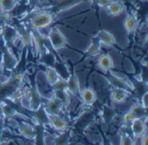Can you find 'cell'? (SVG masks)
I'll list each match as a JSON object with an SVG mask.
<instances>
[{
  "mask_svg": "<svg viewBox=\"0 0 148 145\" xmlns=\"http://www.w3.org/2000/svg\"><path fill=\"white\" fill-rule=\"evenodd\" d=\"M146 110L147 109H145L140 103H134L129 109V111L132 112L136 118H142L147 117Z\"/></svg>",
  "mask_w": 148,
  "mask_h": 145,
  "instance_id": "obj_16",
  "label": "cell"
},
{
  "mask_svg": "<svg viewBox=\"0 0 148 145\" xmlns=\"http://www.w3.org/2000/svg\"><path fill=\"white\" fill-rule=\"evenodd\" d=\"M70 133L69 130L58 133L56 135V145H69L70 143Z\"/></svg>",
  "mask_w": 148,
  "mask_h": 145,
  "instance_id": "obj_17",
  "label": "cell"
},
{
  "mask_svg": "<svg viewBox=\"0 0 148 145\" xmlns=\"http://www.w3.org/2000/svg\"><path fill=\"white\" fill-rule=\"evenodd\" d=\"M10 82V77H8L7 76L0 73V84L1 85H3V84H6Z\"/></svg>",
  "mask_w": 148,
  "mask_h": 145,
  "instance_id": "obj_31",
  "label": "cell"
},
{
  "mask_svg": "<svg viewBox=\"0 0 148 145\" xmlns=\"http://www.w3.org/2000/svg\"><path fill=\"white\" fill-rule=\"evenodd\" d=\"M21 106L26 110H29V111H31V105H30V99L27 97H23L20 101H19Z\"/></svg>",
  "mask_w": 148,
  "mask_h": 145,
  "instance_id": "obj_27",
  "label": "cell"
},
{
  "mask_svg": "<svg viewBox=\"0 0 148 145\" xmlns=\"http://www.w3.org/2000/svg\"><path fill=\"white\" fill-rule=\"evenodd\" d=\"M115 114V110L114 108L111 106H105L102 110V120L106 123L112 122Z\"/></svg>",
  "mask_w": 148,
  "mask_h": 145,
  "instance_id": "obj_20",
  "label": "cell"
},
{
  "mask_svg": "<svg viewBox=\"0 0 148 145\" xmlns=\"http://www.w3.org/2000/svg\"><path fill=\"white\" fill-rule=\"evenodd\" d=\"M29 1V3H30V4H32V5H36V4H37L39 2H40V0H28Z\"/></svg>",
  "mask_w": 148,
  "mask_h": 145,
  "instance_id": "obj_33",
  "label": "cell"
},
{
  "mask_svg": "<svg viewBox=\"0 0 148 145\" xmlns=\"http://www.w3.org/2000/svg\"><path fill=\"white\" fill-rule=\"evenodd\" d=\"M71 1H75V0H71Z\"/></svg>",
  "mask_w": 148,
  "mask_h": 145,
  "instance_id": "obj_35",
  "label": "cell"
},
{
  "mask_svg": "<svg viewBox=\"0 0 148 145\" xmlns=\"http://www.w3.org/2000/svg\"><path fill=\"white\" fill-rule=\"evenodd\" d=\"M66 80H67V90L73 95L78 96L81 91V85L78 77L75 75H71Z\"/></svg>",
  "mask_w": 148,
  "mask_h": 145,
  "instance_id": "obj_10",
  "label": "cell"
},
{
  "mask_svg": "<svg viewBox=\"0 0 148 145\" xmlns=\"http://www.w3.org/2000/svg\"><path fill=\"white\" fill-rule=\"evenodd\" d=\"M97 37H98V42L106 46H113L116 43L114 35L108 30H100L97 35Z\"/></svg>",
  "mask_w": 148,
  "mask_h": 145,
  "instance_id": "obj_11",
  "label": "cell"
},
{
  "mask_svg": "<svg viewBox=\"0 0 148 145\" xmlns=\"http://www.w3.org/2000/svg\"><path fill=\"white\" fill-rule=\"evenodd\" d=\"M53 90H67V80L64 78H59L53 85Z\"/></svg>",
  "mask_w": 148,
  "mask_h": 145,
  "instance_id": "obj_25",
  "label": "cell"
},
{
  "mask_svg": "<svg viewBox=\"0 0 148 145\" xmlns=\"http://www.w3.org/2000/svg\"><path fill=\"white\" fill-rule=\"evenodd\" d=\"M20 135L25 139H36V132L34 127L28 122H22L19 124L18 129Z\"/></svg>",
  "mask_w": 148,
  "mask_h": 145,
  "instance_id": "obj_8",
  "label": "cell"
},
{
  "mask_svg": "<svg viewBox=\"0 0 148 145\" xmlns=\"http://www.w3.org/2000/svg\"><path fill=\"white\" fill-rule=\"evenodd\" d=\"M79 96H80V101L82 102V104L86 106L92 105L93 104H95V102L97 99V95L95 90L90 87H85L82 89L79 93Z\"/></svg>",
  "mask_w": 148,
  "mask_h": 145,
  "instance_id": "obj_5",
  "label": "cell"
},
{
  "mask_svg": "<svg viewBox=\"0 0 148 145\" xmlns=\"http://www.w3.org/2000/svg\"><path fill=\"white\" fill-rule=\"evenodd\" d=\"M55 20L54 15L49 11H40L30 19V26L32 29L38 30L42 28L49 27Z\"/></svg>",
  "mask_w": 148,
  "mask_h": 145,
  "instance_id": "obj_1",
  "label": "cell"
},
{
  "mask_svg": "<svg viewBox=\"0 0 148 145\" xmlns=\"http://www.w3.org/2000/svg\"><path fill=\"white\" fill-rule=\"evenodd\" d=\"M100 49H101V44L99 42L93 43L88 47V49L87 50V54H88V57H95L99 53Z\"/></svg>",
  "mask_w": 148,
  "mask_h": 145,
  "instance_id": "obj_24",
  "label": "cell"
},
{
  "mask_svg": "<svg viewBox=\"0 0 148 145\" xmlns=\"http://www.w3.org/2000/svg\"><path fill=\"white\" fill-rule=\"evenodd\" d=\"M44 76L45 78L47 80V82L52 86L60 77V75L58 73V71H56V70L51 66H49L46 68V70H44Z\"/></svg>",
  "mask_w": 148,
  "mask_h": 145,
  "instance_id": "obj_14",
  "label": "cell"
},
{
  "mask_svg": "<svg viewBox=\"0 0 148 145\" xmlns=\"http://www.w3.org/2000/svg\"><path fill=\"white\" fill-rule=\"evenodd\" d=\"M135 118H136V117H134V115L132 112H130L129 110L124 112V114L122 115V121H123L124 125H128V126H130L131 123H132Z\"/></svg>",
  "mask_w": 148,
  "mask_h": 145,
  "instance_id": "obj_26",
  "label": "cell"
},
{
  "mask_svg": "<svg viewBox=\"0 0 148 145\" xmlns=\"http://www.w3.org/2000/svg\"><path fill=\"white\" fill-rule=\"evenodd\" d=\"M120 145H134V138L132 135H129L127 133H121Z\"/></svg>",
  "mask_w": 148,
  "mask_h": 145,
  "instance_id": "obj_22",
  "label": "cell"
},
{
  "mask_svg": "<svg viewBox=\"0 0 148 145\" xmlns=\"http://www.w3.org/2000/svg\"><path fill=\"white\" fill-rule=\"evenodd\" d=\"M6 119H7V125L10 129H13V130L18 129L19 123L16 121V118H14V117H7Z\"/></svg>",
  "mask_w": 148,
  "mask_h": 145,
  "instance_id": "obj_28",
  "label": "cell"
},
{
  "mask_svg": "<svg viewBox=\"0 0 148 145\" xmlns=\"http://www.w3.org/2000/svg\"><path fill=\"white\" fill-rule=\"evenodd\" d=\"M125 5L121 0L113 1L108 8V12L112 17H118L124 11Z\"/></svg>",
  "mask_w": 148,
  "mask_h": 145,
  "instance_id": "obj_13",
  "label": "cell"
},
{
  "mask_svg": "<svg viewBox=\"0 0 148 145\" xmlns=\"http://www.w3.org/2000/svg\"><path fill=\"white\" fill-rule=\"evenodd\" d=\"M114 0H96L97 5L103 9H108Z\"/></svg>",
  "mask_w": 148,
  "mask_h": 145,
  "instance_id": "obj_29",
  "label": "cell"
},
{
  "mask_svg": "<svg viewBox=\"0 0 148 145\" xmlns=\"http://www.w3.org/2000/svg\"><path fill=\"white\" fill-rule=\"evenodd\" d=\"M130 97V90L121 88H114L110 92V99L114 104H120L127 101Z\"/></svg>",
  "mask_w": 148,
  "mask_h": 145,
  "instance_id": "obj_6",
  "label": "cell"
},
{
  "mask_svg": "<svg viewBox=\"0 0 148 145\" xmlns=\"http://www.w3.org/2000/svg\"><path fill=\"white\" fill-rule=\"evenodd\" d=\"M148 93L146 91L143 95H141V98H140V104L141 105L145 108V109H147L148 107Z\"/></svg>",
  "mask_w": 148,
  "mask_h": 145,
  "instance_id": "obj_30",
  "label": "cell"
},
{
  "mask_svg": "<svg viewBox=\"0 0 148 145\" xmlns=\"http://www.w3.org/2000/svg\"><path fill=\"white\" fill-rule=\"evenodd\" d=\"M75 145H85V144H82V143H77V144H75Z\"/></svg>",
  "mask_w": 148,
  "mask_h": 145,
  "instance_id": "obj_34",
  "label": "cell"
},
{
  "mask_svg": "<svg viewBox=\"0 0 148 145\" xmlns=\"http://www.w3.org/2000/svg\"><path fill=\"white\" fill-rule=\"evenodd\" d=\"M140 145H147V133L145 134V135H143L142 137H140Z\"/></svg>",
  "mask_w": 148,
  "mask_h": 145,
  "instance_id": "obj_32",
  "label": "cell"
},
{
  "mask_svg": "<svg viewBox=\"0 0 148 145\" xmlns=\"http://www.w3.org/2000/svg\"><path fill=\"white\" fill-rule=\"evenodd\" d=\"M138 26H139V23L134 15L128 14L124 19V28L128 33L134 32L138 29Z\"/></svg>",
  "mask_w": 148,
  "mask_h": 145,
  "instance_id": "obj_12",
  "label": "cell"
},
{
  "mask_svg": "<svg viewBox=\"0 0 148 145\" xmlns=\"http://www.w3.org/2000/svg\"><path fill=\"white\" fill-rule=\"evenodd\" d=\"M42 107L48 115H58L63 109L62 104L54 97L49 99H47L46 103L42 104Z\"/></svg>",
  "mask_w": 148,
  "mask_h": 145,
  "instance_id": "obj_7",
  "label": "cell"
},
{
  "mask_svg": "<svg viewBox=\"0 0 148 145\" xmlns=\"http://www.w3.org/2000/svg\"><path fill=\"white\" fill-rule=\"evenodd\" d=\"M18 0H0V10L3 12L11 11L17 4Z\"/></svg>",
  "mask_w": 148,
  "mask_h": 145,
  "instance_id": "obj_18",
  "label": "cell"
},
{
  "mask_svg": "<svg viewBox=\"0 0 148 145\" xmlns=\"http://www.w3.org/2000/svg\"><path fill=\"white\" fill-rule=\"evenodd\" d=\"M49 125L56 132L61 133L68 130L69 122L59 115H49Z\"/></svg>",
  "mask_w": 148,
  "mask_h": 145,
  "instance_id": "obj_4",
  "label": "cell"
},
{
  "mask_svg": "<svg viewBox=\"0 0 148 145\" xmlns=\"http://www.w3.org/2000/svg\"><path fill=\"white\" fill-rule=\"evenodd\" d=\"M47 39L49 40L51 47L55 50L63 49L67 44V39L65 36L57 28L51 29V31Z\"/></svg>",
  "mask_w": 148,
  "mask_h": 145,
  "instance_id": "obj_2",
  "label": "cell"
},
{
  "mask_svg": "<svg viewBox=\"0 0 148 145\" xmlns=\"http://www.w3.org/2000/svg\"><path fill=\"white\" fill-rule=\"evenodd\" d=\"M30 105H31V111H36L42 106V97L36 92L30 98Z\"/></svg>",
  "mask_w": 148,
  "mask_h": 145,
  "instance_id": "obj_19",
  "label": "cell"
},
{
  "mask_svg": "<svg viewBox=\"0 0 148 145\" xmlns=\"http://www.w3.org/2000/svg\"><path fill=\"white\" fill-rule=\"evenodd\" d=\"M43 145H56V135L46 131L42 137Z\"/></svg>",
  "mask_w": 148,
  "mask_h": 145,
  "instance_id": "obj_23",
  "label": "cell"
},
{
  "mask_svg": "<svg viewBox=\"0 0 148 145\" xmlns=\"http://www.w3.org/2000/svg\"><path fill=\"white\" fill-rule=\"evenodd\" d=\"M130 131L133 137H140L147 134V117L135 118L130 124Z\"/></svg>",
  "mask_w": 148,
  "mask_h": 145,
  "instance_id": "obj_3",
  "label": "cell"
},
{
  "mask_svg": "<svg viewBox=\"0 0 148 145\" xmlns=\"http://www.w3.org/2000/svg\"><path fill=\"white\" fill-rule=\"evenodd\" d=\"M97 64L101 70L108 71L114 68V59L109 54H102L98 57Z\"/></svg>",
  "mask_w": 148,
  "mask_h": 145,
  "instance_id": "obj_9",
  "label": "cell"
},
{
  "mask_svg": "<svg viewBox=\"0 0 148 145\" xmlns=\"http://www.w3.org/2000/svg\"><path fill=\"white\" fill-rule=\"evenodd\" d=\"M16 58L14 57V55L10 54L9 51H6L4 53V61H3V64L5 65V67L8 69H11L16 65Z\"/></svg>",
  "mask_w": 148,
  "mask_h": 145,
  "instance_id": "obj_21",
  "label": "cell"
},
{
  "mask_svg": "<svg viewBox=\"0 0 148 145\" xmlns=\"http://www.w3.org/2000/svg\"><path fill=\"white\" fill-rule=\"evenodd\" d=\"M53 97L56 98L63 107H65L69 101V92L68 90H53Z\"/></svg>",
  "mask_w": 148,
  "mask_h": 145,
  "instance_id": "obj_15",
  "label": "cell"
}]
</instances>
